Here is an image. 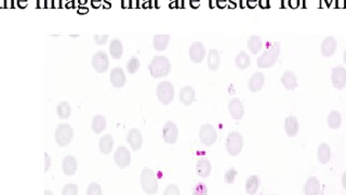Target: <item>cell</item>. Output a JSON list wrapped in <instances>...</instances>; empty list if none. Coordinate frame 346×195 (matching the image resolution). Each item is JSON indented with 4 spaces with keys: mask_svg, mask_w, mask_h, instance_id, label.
Masks as SVG:
<instances>
[{
    "mask_svg": "<svg viewBox=\"0 0 346 195\" xmlns=\"http://www.w3.org/2000/svg\"><path fill=\"white\" fill-rule=\"evenodd\" d=\"M188 56L192 62L196 64L202 63L205 57V48L203 46V43L200 41L193 42L191 47H189Z\"/></svg>",
    "mask_w": 346,
    "mask_h": 195,
    "instance_id": "11",
    "label": "cell"
},
{
    "mask_svg": "<svg viewBox=\"0 0 346 195\" xmlns=\"http://www.w3.org/2000/svg\"><path fill=\"white\" fill-rule=\"evenodd\" d=\"M331 80H332V85L335 87V88L340 90L344 89V87L346 85V69L341 66L334 67L332 69Z\"/></svg>",
    "mask_w": 346,
    "mask_h": 195,
    "instance_id": "13",
    "label": "cell"
},
{
    "mask_svg": "<svg viewBox=\"0 0 346 195\" xmlns=\"http://www.w3.org/2000/svg\"><path fill=\"white\" fill-rule=\"evenodd\" d=\"M110 53L111 57L115 60H119L122 57L123 53V46L122 42L119 39H113L110 43Z\"/></svg>",
    "mask_w": 346,
    "mask_h": 195,
    "instance_id": "31",
    "label": "cell"
},
{
    "mask_svg": "<svg viewBox=\"0 0 346 195\" xmlns=\"http://www.w3.org/2000/svg\"><path fill=\"white\" fill-rule=\"evenodd\" d=\"M78 169V161L73 155H67L64 157L62 162V170L64 175L74 176Z\"/></svg>",
    "mask_w": 346,
    "mask_h": 195,
    "instance_id": "16",
    "label": "cell"
},
{
    "mask_svg": "<svg viewBox=\"0 0 346 195\" xmlns=\"http://www.w3.org/2000/svg\"><path fill=\"white\" fill-rule=\"evenodd\" d=\"M110 80L115 88H122L126 85V74L121 67H114L110 74Z\"/></svg>",
    "mask_w": 346,
    "mask_h": 195,
    "instance_id": "15",
    "label": "cell"
},
{
    "mask_svg": "<svg viewBox=\"0 0 346 195\" xmlns=\"http://www.w3.org/2000/svg\"><path fill=\"white\" fill-rule=\"evenodd\" d=\"M169 35H155L153 38V46L157 51H164L169 46Z\"/></svg>",
    "mask_w": 346,
    "mask_h": 195,
    "instance_id": "26",
    "label": "cell"
},
{
    "mask_svg": "<svg viewBox=\"0 0 346 195\" xmlns=\"http://www.w3.org/2000/svg\"><path fill=\"white\" fill-rule=\"evenodd\" d=\"M57 114L61 119L69 118L70 114H72V107H70L69 103L67 101L59 102L57 106Z\"/></svg>",
    "mask_w": 346,
    "mask_h": 195,
    "instance_id": "33",
    "label": "cell"
},
{
    "mask_svg": "<svg viewBox=\"0 0 346 195\" xmlns=\"http://www.w3.org/2000/svg\"><path fill=\"white\" fill-rule=\"evenodd\" d=\"M264 83H265V75L261 72L254 73L250 77V79H249V84H248L249 90L251 92H258L263 88Z\"/></svg>",
    "mask_w": 346,
    "mask_h": 195,
    "instance_id": "19",
    "label": "cell"
},
{
    "mask_svg": "<svg viewBox=\"0 0 346 195\" xmlns=\"http://www.w3.org/2000/svg\"><path fill=\"white\" fill-rule=\"evenodd\" d=\"M74 137V130L69 124H61L58 125L56 129V133H54V139L58 146L65 148L70 142H72Z\"/></svg>",
    "mask_w": 346,
    "mask_h": 195,
    "instance_id": "4",
    "label": "cell"
},
{
    "mask_svg": "<svg viewBox=\"0 0 346 195\" xmlns=\"http://www.w3.org/2000/svg\"><path fill=\"white\" fill-rule=\"evenodd\" d=\"M86 195H103V190L99 183L92 182L86 189Z\"/></svg>",
    "mask_w": 346,
    "mask_h": 195,
    "instance_id": "36",
    "label": "cell"
},
{
    "mask_svg": "<svg viewBox=\"0 0 346 195\" xmlns=\"http://www.w3.org/2000/svg\"><path fill=\"white\" fill-rule=\"evenodd\" d=\"M320 192V183L318 179L315 177L308 178V180L305 183L304 187V194L305 195H319Z\"/></svg>",
    "mask_w": 346,
    "mask_h": 195,
    "instance_id": "23",
    "label": "cell"
},
{
    "mask_svg": "<svg viewBox=\"0 0 346 195\" xmlns=\"http://www.w3.org/2000/svg\"><path fill=\"white\" fill-rule=\"evenodd\" d=\"M91 128H92V131H93L95 134L102 133L106 129V117L103 115H95L93 118H92Z\"/></svg>",
    "mask_w": 346,
    "mask_h": 195,
    "instance_id": "25",
    "label": "cell"
},
{
    "mask_svg": "<svg viewBox=\"0 0 346 195\" xmlns=\"http://www.w3.org/2000/svg\"><path fill=\"white\" fill-rule=\"evenodd\" d=\"M262 46H263L262 38L258 35H252L247 41V47L252 54H258L260 51H261Z\"/></svg>",
    "mask_w": 346,
    "mask_h": 195,
    "instance_id": "27",
    "label": "cell"
},
{
    "mask_svg": "<svg viewBox=\"0 0 346 195\" xmlns=\"http://www.w3.org/2000/svg\"><path fill=\"white\" fill-rule=\"evenodd\" d=\"M171 72V63L165 56H156L149 64V73L151 77H166Z\"/></svg>",
    "mask_w": 346,
    "mask_h": 195,
    "instance_id": "1",
    "label": "cell"
},
{
    "mask_svg": "<svg viewBox=\"0 0 346 195\" xmlns=\"http://www.w3.org/2000/svg\"><path fill=\"white\" fill-rule=\"evenodd\" d=\"M114 162L119 168H126L131 164V153L126 146H119L114 153Z\"/></svg>",
    "mask_w": 346,
    "mask_h": 195,
    "instance_id": "9",
    "label": "cell"
},
{
    "mask_svg": "<svg viewBox=\"0 0 346 195\" xmlns=\"http://www.w3.org/2000/svg\"><path fill=\"white\" fill-rule=\"evenodd\" d=\"M235 64L239 69H246L251 64V58L246 51H240L235 57Z\"/></svg>",
    "mask_w": 346,
    "mask_h": 195,
    "instance_id": "30",
    "label": "cell"
},
{
    "mask_svg": "<svg viewBox=\"0 0 346 195\" xmlns=\"http://www.w3.org/2000/svg\"><path fill=\"white\" fill-rule=\"evenodd\" d=\"M178 98H180V101L183 105L189 106L193 104L195 100H196V92H195V89L193 87L184 86L180 90Z\"/></svg>",
    "mask_w": 346,
    "mask_h": 195,
    "instance_id": "17",
    "label": "cell"
},
{
    "mask_svg": "<svg viewBox=\"0 0 346 195\" xmlns=\"http://www.w3.org/2000/svg\"><path fill=\"white\" fill-rule=\"evenodd\" d=\"M126 68H127V72L129 74H131V75L135 74L139 70V68H140V60L137 57H132L127 62Z\"/></svg>",
    "mask_w": 346,
    "mask_h": 195,
    "instance_id": "35",
    "label": "cell"
},
{
    "mask_svg": "<svg viewBox=\"0 0 346 195\" xmlns=\"http://www.w3.org/2000/svg\"><path fill=\"white\" fill-rule=\"evenodd\" d=\"M281 83H283L287 90H294L297 87V79L295 74L291 72V70H286L283 76H281Z\"/></svg>",
    "mask_w": 346,
    "mask_h": 195,
    "instance_id": "22",
    "label": "cell"
},
{
    "mask_svg": "<svg viewBox=\"0 0 346 195\" xmlns=\"http://www.w3.org/2000/svg\"><path fill=\"white\" fill-rule=\"evenodd\" d=\"M91 65L95 72L99 74L105 73L110 66V59L106 52L104 51H97L91 60Z\"/></svg>",
    "mask_w": 346,
    "mask_h": 195,
    "instance_id": "8",
    "label": "cell"
},
{
    "mask_svg": "<svg viewBox=\"0 0 346 195\" xmlns=\"http://www.w3.org/2000/svg\"><path fill=\"white\" fill-rule=\"evenodd\" d=\"M260 187V178L257 175H252L247 178L246 192L248 195H256Z\"/></svg>",
    "mask_w": 346,
    "mask_h": 195,
    "instance_id": "29",
    "label": "cell"
},
{
    "mask_svg": "<svg viewBox=\"0 0 346 195\" xmlns=\"http://www.w3.org/2000/svg\"><path fill=\"white\" fill-rule=\"evenodd\" d=\"M45 195H54V194L50 191V190H46V191H45Z\"/></svg>",
    "mask_w": 346,
    "mask_h": 195,
    "instance_id": "44",
    "label": "cell"
},
{
    "mask_svg": "<svg viewBox=\"0 0 346 195\" xmlns=\"http://www.w3.org/2000/svg\"><path fill=\"white\" fill-rule=\"evenodd\" d=\"M93 39L94 41L97 43V45H100V46H103V45H105V43L107 42L108 40V35H94L93 36Z\"/></svg>",
    "mask_w": 346,
    "mask_h": 195,
    "instance_id": "41",
    "label": "cell"
},
{
    "mask_svg": "<svg viewBox=\"0 0 346 195\" xmlns=\"http://www.w3.org/2000/svg\"><path fill=\"white\" fill-rule=\"evenodd\" d=\"M99 148L103 154L108 155L112 153L114 148V139L111 134H104L99 141Z\"/></svg>",
    "mask_w": 346,
    "mask_h": 195,
    "instance_id": "24",
    "label": "cell"
},
{
    "mask_svg": "<svg viewBox=\"0 0 346 195\" xmlns=\"http://www.w3.org/2000/svg\"><path fill=\"white\" fill-rule=\"evenodd\" d=\"M141 187L147 195H155L158 192V180L150 168L145 167L141 172Z\"/></svg>",
    "mask_w": 346,
    "mask_h": 195,
    "instance_id": "3",
    "label": "cell"
},
{
    "mask_svg": "<svg viewBox=\"0 0 346 195\" xmlns=\"http://www.w3.org/2000/svg\"><path fill=\"white\" fill-rule=\"evenodd\" d=\"M229 112L231 114V116L236 119V121H239L243 117V114H245V107H243L242 102L238 99V98H232V99L229 103Z\"/></svg>",
    "mask_w": 346,
    "mask_h": 195,
    "instance_id": "14",
    "label": "cell"
},
{
    "mask_svg": "<svg viewBox=\"0 0 346 195\" xmlns=\"http://www.w3.org/2000/svg\"><path fill=\"white\" fill-rule=\"evenodd\" d=\"M211 169L212 167H211V162L207 157H200L196 164L197 175L200 178H208L211 173Z\"/></svg>",
    "mask_w": 346,
    "mask_h": 195,
    "instance_id": "20",
    "label": "cell"
},
{
    "mask_svg": "<svg viewBox=\"0 0 346 195\" xmlns=\"http://www.w3.org/2000/svg\"><path fill=\"white\" fill-rule=\"evenodd\" d=\"M337 40H335V38L332 36L326 37L323 39L322 43H321V53L323 57L329 58L334 54L335 50H337Z\"/></svg>",
    "mask_w": 346,
    "mask_h": 195,
    "instance_id": "18",
    "label": "cell"
},
{
    "mask_svg": "<svg viewBox=\"0 0 346 195\" xmlns=\"http://www.w3.org/2000/svg\"><path fill=\"white\" fill-rule=\"evenodd\" d=\"M127 143L133 151H140L143 145V137L138 128H131L127 134Z\"/></svg>",
    "mask_w": 346,
    "mask_h": 195,
    "instance_id": "12",
    "label": "cell"
},
{
    "mask_svg": "<svg viewBox=\"0 0 346 195\" xmlns=\"http://www.w3.org/2000/svg\"><path fill=\"white\" fill-rule=\"evenodd\" d=\"M342 124V116L338 111H332L328 116V126L331 129H338Z\"/></svg>",
    "mask_w": 346,
    "mask_h": 195,
    "instance_id": "34",
    "label": "cell"
},
{
    "mask_svg": "<svg viewBox=\"0 0 346 195\" xmlns=\"http://www.w3.org/2000/svg\"><path fill=\"white\" fill-rule=\"evenodd\" d=\"M62 195H78V186L75 183H68L62 190Z\"/></svg>",
    "mask_w": 346,
    "mask_h": 195,
    "instance_id": "37",
    "label": "cell"
},
{
    "mask_svg": "<svg viewBox=\"0 0 346 195\" xmlns=\"http://www.w3.org/2000/svg\"><path fill=\"white\" fill-rule=\"evenodd\" d=\"M86 12H88V9H86V8H81V9H79V13H81V14H85V13H86Z\"/></svg>",
    "mask_w": 346,
    "mask_h": 195,
    "instance_id": "43",
    "label": "cell"
},
{
    "mask_svg": "<svg viewBox=\"0 0 346 195\" xmlns=\"http://www.w3.org/2000/svg\"><path fill=\"white\" fill-rule=\"evenodd\" d=\"M199 140L205 146H212L218 140V132L210 124L202 125L199 130Z\"/></svg>",
    "mask_w": 346,
    "mask_h": 195,
    "instance_id": "7",
    "label": "cell"
},
{
    "mask_svg": "<svg viewBox=\"0 0 346 195\" xmlns=\"http://www.w3.org/2000/svg\"><path fill=\"white\" fill-rule=\"evenodd\" d=\"M162 138L167 144H174L176 143L178 138V129L175 123L171 121L167 122L162 128Z\"/></svg>",
    "mask_w": 346,
    "mask_h": 195,
    "instance_id": "10",
    "label": "cell"
},
{
    "mask_svg": "<svg viewBox=\"0 0 346 195\" xmlns=\"http://www.w3.org/2000/svg\"><path fill=\"white\" fill-rule=\"evenodd\" d=\"M51 162H52V160L50 155H49L47 152H45V172H47L49 169H50Z\"/></svg>",
    "mask_w": 346,
    "mask_h": 195,
    "instance_id": "42",
    "label": "cell"
},
{
    "mask_svg": "<svg viewBox=\"0 0 346 195\" xmlns=\"http://www.w3.org/2000/svg\"><path fill=\"white\" fill-rule=\"evenodd\" d=\"M156 94L162 104L169 105L174 99V87L170 81H161L157 86Z\"/></svg>",
    "mask_w": 346,
    "mask_h": 195,
    "instance_id": "6",
    "label": "cell"
},
{
    "mask_svg": "<svg viewBox=\"0 0 346 195\" xmlns=\"http://www.w3.org/2000/svg\"><path fill=\"white\" fill-rule=\"evenodd\" d=\"M285 130L288 137H295L299 132V122H297L296 117L288 116L285 119Z\"/></svg>",
    "mask_w": 346,
    "mask_h": 195,
    "instance_id": "21",
    "label": "cell"
},
{
    "mask_svg": "<svg viewBox=\"0 0 346 195\" xmlns=\"http://www.w3.org/2000/svg\"><path fill=\"white\" fill-rule=\"evenodd\" d=\"M243 148L242 134L238 131H231L226 139V150L231 156H238Z\"/></svg>",
    "mask_w": 346,
    "mask_h": 195,
    "instance_id": "5",
    "label": "cell"
},
{
    "mask_svg": "<svg viewBox=\"0 0 346 195\" xmlns=\"http://www.w3.org/2000/svg\"><path fill=\"white\" fill-rule=\"evenodd\" d=\"M164 195H181L180 188H178L176 184H169L165 190Z\"/></svg>",
    "mask_w": 346,
    "mask_h": 195,
    "instance_id": "40",
    "label": "cell"
},
{
    "mask_svg": "<svg viewBox=\"0 0 346 195\" xmlns=\"http://www.w3.org/2000/svg\"><path fill=\"white\" fill-rule=\"evenodd\" d=\"M237 173H238V171L235 169L234 167H231V169L227 170V171L225 172V175H224V181H225V183H227V184L234 183L235 179H236V177H237Z\"/></svg>",
    "mask_w": 346,
    "mask_h": 195,
    "instance_id": "38",
    "label": "cell"
},
{
    "mask_svg": "<svg viewBox=\"0 0 346 195\" xmlns=\"http://www.w3.org/2000/svg\"><path fill=\"white\" fill-rule=\"evenodd\" d=\"M221 58L216 49H211L208 53V67L211 70H216L220 67Z\"/></svg>",
    "mask_w": 346,
    "mask_h": 195,
    "instance_id": "32",
    "label": "cell"
},
{
    "mask_svg": "<svg viewBox=\"0 0 346 195\" xmlns=\"http://www.w3.org/2000/svg\"><path fill=\"white\" fill-rule=\"evenodd\" d=\"M280 53V43L275 41L272 46L268 47L267 50H265L261 56L258 58V66L260 68H269L273 67L275 63L277 62Z\"/></svg>",
    "mask_w": 346,
    "mask_h": 195,
    "instance_id": "2",
    "label": "cell"
},
{
    "mask_svg": "<svg viewBox=\"0 0 346 195\" xmlns=\"http://www.w3.org/2000/svg\"><path fill=\"white\" fill-rule=\"evenodd\" d=\"M317 157L318 161L321 162V164H327L330 161V157H331V149L327 143H321L318 146L317 150Z\"/></svg>",
    "mask_w": 346,
    "mask_h": 195,
    "instance_id": "28",
    "label": "cell"
},
{
    "mask_svg": "<svg viewBox=\"0 0 346 195\" xmlns=\"http://www.w3.org/2000/svg\"><path fill=\"white\" fill-rule=\"evenodd\" d=\"M193 195H208V188L203 182H199L193 189Z\"/></svg>",
    "mask_w": 346,
    "mask_h": 195,
    "instance_id": "39",
    "label": "cell"
}]
</instances>
